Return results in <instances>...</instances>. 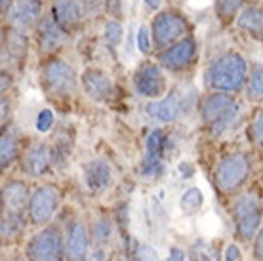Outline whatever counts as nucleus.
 Masks as SVG:
<instances>
[{"label": "nucleus", "instance_id": "nucleus-1", "mask_svg": "<svg viewBox=\"0 0 263 261\" xmlns=\"http://www.w3.org/2000/svg\"><path fill=\"white\" fill-rule=\"evenodd\" d=\"M202 82L210 91L237 94L248 82V63L238 52L221 53L206 65Z\"/></svg>", "mask_w": 263, "mask_h": 261}, {"label": "nucleus", "instance_id": "nucleus-2", "mask_svg": "<svg viewBox=\"0 0 263 261\" xmlns=\"http://www.w3.org/2000/svg\"><path fill=\"white\" fill-rule=\"evenodd\" d=\"M233 236L238 244H252L263 225V198L256 191H242L231 202Z\"/></svg>", "mask_w": 263, "mask_h": 261}, {"label": "nucleus", "instance_id": "nucleus-3", "mask_svg": "<svg viewBox=\"0 0 263 261\" xmlns=\"http://www.w3.org/2000/svg\"><path fill=\"white\" fill-rule=\"evenodd\" d=\"M254 164L248 153L244 151H233L217 160L214 168V187L225 196H237L250 181Z\"/></svg>", "mask_w": 263, "mask_h": 261}, {"label": "nucleus", "instance_id": "nucleus-4", "mask_svg": "<svg viewBox=\"0 0 263 261\" xmlns=\"http://www.w3.org/2000/svg\"><path fill=\"white\" fill-rule=\"evenodd\" d=\"M200 120H202L206 132L212 137H221L225 132L231 130L238 117L240 105L233 94H221V91H210L200 101Z\"/></svg>", "mask_w": 263, "mask_h": 261}, {"label": "nucleus", "instance_id": "nucleus-5", "mask_svg": "<svg viewBox=\"0 0 263 261\" xmlns=\"http://www.w3.org/2000/svg\"><path fill=\"white\" fill-rule=\"evenodd\" d=\"M23 255L29 261H65V227L52 221L27 238Z\"/></svg>", "mask_w": 263, "mask_h": 261}, {"label": "nucleus", "instance_id": "nucleus-6", "mask_svg": "<svg viewBox=\"0 0 263 261\" xmlns=\"http://www.w3.org/2000/svg\"><path fill=\"white\" fill-rule=\"evenodd\" d=\"M40 82H42V88H44V91L50 98L67 99L77 94L80 79L77 77L74 69L67 61L58 58H50L42 65Z\"/></svg>", "mask_w": 263, "mask_h": 261}, {"label": "nucleus", "instance_id": "nucleus-7", "mask_svg": "<svg viewBox=\"0 0 263 261\" xmlns=\"http://www.w3.org/2000/svg\"><path fill=\"white\" fill-rule=\"evenodd\" d=\"M63 202V195L58 185L53 183H44L33 189L29 208H27V219L29 225L33 227H46L53 221Z\"/></svg>", "mask_w": 263, "mask_h": 261}, {"label": "nucleus", "instance_id": "nucleus-8", "mask_svg": "<svg viewBox=\"0 0 263 261\" xmlns=\"http://www.w3.org/2000/svg\"><path fill=\"white\" fill-rule=\"evenodd\" d=\"M189 29H191L189 21L185 20L181 13L172 12V10L160 12L153 20L151 25L153 44L162 52L166 48L178 44L179 40H183L185 36H189Z\"/></svg>", "mask_w": 263, "mask_h": 261}, {"label": "nucleus", "instance_id": "nucleus-9", "mask_svg": "<svg viewBox=\"0 0 263 261\" xmlns=\"http://www.w3.org/2000/svg\"><path fill=\"white\" fill-rule=\"evenodd\" d=\"M132 84H134V90L138 96L147 99H160L166 96V88H168V82H166L164 77V69L158 65V63H153V61H145L134 71L132 74Z\"/></svg>", "mask_w": 263, "mask_h": 261}, {"label": "nucleus", "instance_id": "nucleus-10", "mask_svg": "<svg viewBox=\"0 0 263 261\" xmlns=\"http://www.w3.org/2000/svg\"><path fill=\"white\" fill-rule=\"evenodd\" d=\"M65 227V261H90L92 235L80 217H71Z\"/></svg>", "mask_w": 263, "mask_h": 261}, {"label": "nucleus", "instance_id": "nucleus-11", "mask_svg": "<svg viewBox=\"0 0 263 261\" xmlns=\"http://www.w3.org/2000/svg\"><path fill=\"white\" fill-rule=\"evenodd\" d=\"M20 168L23 176L31 179H40L48 176L53 168L52 160V145L46 141H33L29 143L21 153Z\"/></svg>", "mask_w": 263, "mask_h": 261}, {"label": "nucleus", "instance_id": "nucleus-12", "mask_svg": "<svg viewBox=\"0 0 263 261\" xmlns=\"http://www.w3.org/2000/svg\"><path fill=\"white\" fill-rule=\"evenodd\" d=\"M187 109H189V98H187V94L179 90H172L164 98L155 99L145 107L149 117L158 122H164V124L179 120L187 113Z\"/></svg>", "mask_w": 263, "mask_h": 261}, {"label": "nucleus", "instance_id": "nucleus-13", "mask_svg": "<svg viewBox=\"0 0 263 261\" xmlns=\"http://www.w3.org/2000/svg\"><path fill=\"white\" fill-rule=\"evenodd\" d=\"M197 52H198L197 40H195V36L189 34L183 40H179L178 44L170 46V48H166V50H162V52L158 53L157 63L162 69H166V71L179 72L183 71V69H187L195 61Z\"/></svg>", "mask_w": 263, "mask_h": 261}, {"label": "nucleus", "instance_id": "nucleus-14", "mask_svg": "<svg viewBox=\"0 0 263 261\" xmlns=\"http://www.w3.org/2000/svg\"><path fill=\"white\" fill-rule=\"evenodd\" d=\"M36 40H39V46L42 52L53 53L61 50L69 42V34L50 13V15L40 17L39 25H36Z\"/></svg>", "mask_w": 263, "mask_h": 261}, {"label": "nucleus", "instance_id": "nucleus-15", "mask_svg": "<svg viewBox=\"0 0 263 261\" xmlns=\"http://www.w3.org/2000/svg\"><path fill=\"white\" fill-rule=\"evenodd\" d=\"M80 86L88 98L96 101V103H103L112 96L115 86H112L111 77L101 69L90 67L80 74Z\"/></svg>", "mask_w": 263, "mask_h": 261}, {"label": "nucleus", "instance_id": "nucleus-16", "mask_svg": "<svg viewBox=\"0 0 263 261\" xmlns=\"http://www.w3.org/2000/svg\"><path fill=\"white\" fill-rule=\"evenodd\" d=\"M33 191L25 179H8L2 187V212L27 214Z\"/></svg>", "mask_w": 263, "mask_h": 261}, {"label": "nucleus", "instance_id": "nucleus-17", "mask_svg": "<svg viewBox=\"0 0 263 261\" xmlns=\"http://www.w3.org/2000/svg\"><path fill=\"white\" fill-rule=\"evenodd\" d=\"M82 179H84V187L88 189V193L101 195L103 191L109 189V185L112 181L111 164L105 162L103 158H93L88 164H84Z\"/></svg>", "mask_w": 263, "mask_h": 261}, {"label": "nucleus", "instance_id": "nucleus-18", "mask_svg": "<svg viewBox=\"0 0 263 261\" xmlns=\"http://www.w3.org/2000/svg\"><path fill=\"white\" fill-rule=\"evenodd\" d=\"M40 15V0H15L12 10L6 17L12 29L25 33L29 29L39 25Z\"/></svg>", "mask_w": 263, "mask_h": 261}, {"label": "nucleus", "instance_id": "nucleus-19", "mask_svg": "<svg viewBox=\"0 0 263 261\" xmlns=\"http://www.w3.org/2000/svg\"><path fill=\"white\" fill-rule=\"evenodd\" d=\"M27 52H29V40H27L25 33L15 31V29L4 31V36H2V59H4V63L8 59L15 65H23Z\"/></svg>", "mask_w": 263, "mask_h": 261}, {"label": "nucleus", "instance_id": "nucleus-20", "mask_svg": "<svg viewBox=\"0 0 263 261\" xmlns=\"http://www.w3.org/2000/svg\"><path fill=\"white\" fill-rule=\"evenodd\" d=\"M29 219L27 214L20 212H2V219H0V236H2V244L4 248L10 246L12 242H17L25 233Z\"/></svg>", "mask_w": 263, "mask_h": 261}, {"label": "nucleus", "instance_id": "nucleus-21", "mask_svg": "<svg viewBox=\"0 0 263 261\" xmlns=\"http://www.w3.org/2000/svg\"><path fill=\"white\" fill-rule=\"evenodd\" d=\"M52 15L65 31H71L82 21V6L79 0H55Z\"/></svg>", "mask_w": 263, "mask_h": 261}, {"label": "nucleus", "instance_id": "nucleus-22", "mask_svg": "<svg viewBox=\"0 0 263 261\" xmlns=\"http://www.w3.org/2000/svg\"><path fill=\"white\" fill-rule=\"evenodd\" d=\"M88 227H90V235H92V248L107 250L115 236V217L98 216Z\"/></svg>", "mask_w": 263, "mask_h": 261}, {"label": "nucleus", "instance_id": "nucleus-23", "mask_svg": "<svg viewBox=\"0 0 263 261\" xmlns=\"http://www.w3.org/2000/svg\"><path fill=\"white\" fill-rule=\"evenodd\" d=\"M21 153L23 151H21L20 136L12 130L2 132V139H0V166H2V170H8L15 162H20Z\"/></svg>", "mask_w": 263, "mask_h": 261}, {"label": "nucleus", "instance_id": "nucleus-24", "mask_svg": "<svg viewBox=\"0 0 263 261\" xmlns=\"http://www.w3.org/2000/svg\"><path fill=\"white\" fill-rule=\"evenodd\" d=\"M238 29H242L244 33L263 36V8L259 6H248L238 13L237 17Z\"/></svg>", "mask_w": 263, "mask_h": 261}, {"label": "nucleus", "instance_id": "nucleus-25", "mask_svg": "<svg viewBox=\"0 0 263 261\" xmlns=\"http://www.w3.org/2000/svg\"><path fill=\"white\" fill-rule=\"evenodd\" d=\"M166 172V164L164 158L157 157V155H151V153H143V157L139 160L138 166V174L147 181H155L158 177H162Z\"/></svg>", "mask_w": 263, "mask_h": 261}, {"label": "nucleus", "instance_id": "nucleus-26", "mask_svg": "<svg viewBox=\"0 0 263 261\" xmlns=\"http://www.w3.org/2000/svg\"><path fill=\"white\" fill-rule=\"evenodd\" d=\"M204 202H206V198H204L202 191L198 187H189L179 196V210L185 216H195L204 208Z\"/></svg>", "mask_w": 263, "mask_h": 261}, {"label": "nucleus", "instance_id": "nucleus-27", "mask_svg": "<svg viewBox=\"0 0 263 261\" xmlns=\"http://www.w3.org/2000/svg\"><path fill=\"white\" fill-rule=\"evenodd\" d=\"M166 149H168V136L162 128H153L149 136L145 137V153H151L157 157L164 158Z\"/></svg>", "mask_w": 263, "mask_h": 261}, {"label": "nucleus", "instance_id": "nucleus-28", "mask_svg": "<svg viewBox=\"0 0 263 261\" xmlns=\"http://www.w3.org/2000/svg\"><path fill=\"white\" fill-rule=\"evenodd\" d=\"M246 90H248V96L252 99H263V65L261 63H256L252 65L250 74H248V82H246Z\"/></svg>", "mask_w": 263, "mask_h": 261}, {"label": "nucleus", "instance_id": "nucleus-29", "mask_svg": "<svg viewBox=\"0 0 263 261\" xmlns=\"http://www.w3.org/2000/svg\"><path fill=\"white\" fill-rule=\"evenodd\" d=\"M248 141L263 149V107H259L248 124Z\"/></svg>", "mask_w": 263, "mask_h": 261}, {"label": "nucleus", "instance_id": "nucleus-30", "mask_svg": "<svg viewBox=\"0 0 263 261\" xmlns=\"http://www.w3.org/2000/svg\"><path fill=\"white\" fill-rule=\"evenodd\" d=\"M242 6L244 0H217L216 12L221 20H233Z\"/></svg>", "mask_w": 263, "mask_h": 261}, {"label": "nucleus", "instance_id": "nucleus-31", "mask_svg": "<svg viewBox=\"0 0 263 261\" xmlns=\"http://www.w3.org/2000/svg\"><path fill=\"white\" fill-rule=\"evenodd\" d=\"M132 261H160L158 259L157 250L147 242H139L132 252Z\"/></svg>", "mask_w": 263, "mask_h": 261}, {"label": "nucleus", "instance_id": "nucleus-32", "mask_svg": "<svg viewBox=\"0 0 263 261\" xmlns=\"http://www.w3.org/2000/svg\"><path fill=\"white\" fill-rule=\"evenodd\" d=\"M53 124H55V115H53L52 109H42V111L36 115L34 128H36L40 134H48V132L53 128Z\"/></svg>", "mask_w": 263, "mask_h": 261}, {"label": "nucleus", "instance_id": "nucleus-33", "mask_svg": "<svg viewBox=\"0 0 263 261\" xmlns=\"http://www.w3.org/2000/svg\"><path fill=\"white\" fill-rule=\"evenodd\" d=\"M122 33H124V29H122V25L117 20H111L105 23V39L109 44H119L120 40H122Z\"/></svg>", "mask_w": 263, "mask_h": 261}, {"label": "nucleus", "instance_id": "nucleus-34", "mask_svg": "<svg viewBox=\"0 0 263 261\" xmlns=\"http://www.w3.org/2000/svg\"><path fill=\"white\" fill-rule=\"evenodd\" d=\"M136 42H138V50L141 53H147L151 52V46H153V36L149 33V29L145 25H141L138 29V34H136Z\"/></svg>", "mask_w": 263, "mask_h": 261}, {"label": "nucleus", "instance_id": "nucleus-35", "mask_svg": "<svg viewBox=\"0 0 263 261\" xmlns=\"http://www.w3.org/2000/svg\"><path fill=\"white\" fill-rule=\"evenodd\" d=\"M252 261H263V225L252 240Z\"/></svg>", "mask_w": 263, "mask_h": 261}, {"label": "nucleus", "instance_id": "nucleus-36", "mask_svg": "<svg viewBox=\"0 0 263 261\" xmlns=\"http://www.w3.org/2000/svg\"><path fill=\"white\" fill-rule=\"evenodd\" d=\"M223 261H244L242 250L238 242H229L223 250Z\"/></svg>", "mask_w": 263, "mask_h": 261}, {"label": "nucleus", "instance_id": "nucleus-37", "mask_svg": "<svg viewBox=\"0 0 263 261\" xmlns=\"http://www.w3.org/2000/svg\"><path fill=\"white\" fill-rule=\"evenodd\" d=\"M166 261H187V252L183 248H179V246H170Z\"/></svg>", "mask_w": 263, "mask_h": 261}, {"label": "nucleus", "instance_id": "nucleus-38", "mask_svg": "<svg viewBox=\"0 0 263 261\" xmlns=\"http://www.w3.org/2000/svg\"><path fill=\"white\" fill-rule=\"evenodd\" d=\"M13 2H15V0H2V13H4V15H8V13H10V10H12V6H13Z\"/></svg>", "mask_w": 263, "mask_h": 261}, {"label": "nucleus", "instance_id": "nucleus-39", "mask_svg": "<svg viewBox=\"0 0 263 261\" xmlns=\"http://www.w3.org/2000/svg\"><path fill=\"white\" fill-rule=\"evenodd\" d=\"M145 6L151 8V10H158L160 8V0H143Z\"/></svg>", "mask_w": 263, "mask_h": 261}, {"label": "nucleus", "instance_id": "nucleus-40", "mask_svg": "<svg viewBox=\"0 0 263 261\" xmlns=\"http://www.w3.org/2000/svg\"><path fill=\"white\" fill-rule=\"evenodd\" d=\"M198 261H214L210 257V254H206V252H200V254H198Z\"/></svg>", "mask_w": 263, "mask_h": 261}, {"label": "nucleus", "instance_id": "nucleus-41", "mask_svg": "<svg viewBox=\"0 0 263 261\" xmlns=\"http://www.w3.org/2000/svg\"><path fill=\"white\" fill-rule=\"evenodd\" d=\"M10 261H29V259H27L25 255H23V257H13V259H10Z\"/></svg>", "mask_w": 263, "mask_h": 261}]
</instances>
